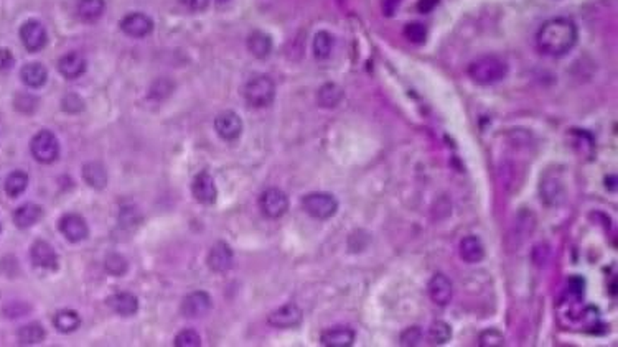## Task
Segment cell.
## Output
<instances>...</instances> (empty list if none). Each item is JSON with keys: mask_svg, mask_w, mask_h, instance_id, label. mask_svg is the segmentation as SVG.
I'll list each match as a JSON object with an SVG mask.
<instances>
[{"mask_svg": "<svg viewBox=\"0 0 618 347\" xmlns=\"http://www.w3.org/2000/svg\"><path fill=\"white\" fill-rule=\"evenodd\" d=\"M577 38V25L571 18L556 17L541 25L536 33V44L539 51L546 56L559 58L576 47Z\"/></svg>", "mask_w": 618, "mask_h": 347, "instance_id": "cell-1", "label": "cell"}, {"mask_svg": "<svg viewBox=\"0 0 618 347\" xmlns=\"http://www.w3.org/2000/svg\"><path fill=\"white\" fill-rule=\"evenodd\" d=\"M508 74V64L504 59L488 54V56H480L470 63L468 76L473 79L480 86H492L503 81Z\"/></svg>", "mask_w": 618, "mask_h": 347, "instance_id": "cell-2", "label": "cell"}, {"mask_svg": "<svg viewBox=\"0 0 618 347\" xmlns=\"http://www.w3.org/2000/svg\"><path fill=\"white\" fill-rule=\"evenodd\" d=\"M275 97V84L269 76H254L244 87V99L249 106L261 109L271 106Z\"/></svg>", "mask_w": 618, "mask_h": 347, "instance_id": "cell-3", "label": "cell"}, {"mask_svg": "<svg viewBox=\"0 0 618 347\" xmlns=\"http://www.w3.org/2000/svg\"><path fill=\"white\" fill-rule=\"evenodd\" d=\"M302 207L307 214L319 221L333 217L338 211V201L330 193H310L302 200Z\"/></svg>", "mask_w": 618, "mask_h": 347, "instance_id": "cell-4", "label": "cell"}, {"mask_svg": "<svg viewBox=\"0 0 618 347\" xmlns=\"http://www.w3.org/2000/svg\"><path fill=\"white\" fill-rule=\"evenodd\" d=\"M30 152L35 160L43 165L53 163L59 157V143L53 132L40 130L30 142Z\"/></svg>", "mask_w": 618, "mask_h": 347, "instance_id": "cell-5", "label": "cell"}, {"mask_svg": "<svg viewBox=\"0 0 618 347\" xmlns=\"http://www.w3.org/2000/svg\"><path fill=\"white\" fill-rule=\"evenodd\" d=\"M259 207L262 214L269 219H279L289 209V197L284 191L277 188H269L259 197Z\"/></svg>", "mask_w": 618, "mask_h": 347, "instance_id": "cell-6", "label": "cell"}, {"mask_svg": "<svg viewBox=\"0 0 618 347\" xmlns=\"http://www.w3.org/2000/svg\"><path fill=\"white\" fill-rule=\"evenodd\" d=\"M20 39L30 53H37L44 48L48 42L47 30L38 20H28L20 27Z\"/></svg>", "mask_w": 618, "mask_h": 347, "instance_id": "cell-7", "label": "cell"}, {"mask_svg": "<svg viewBox=\"0 0 618 347\" xmlns=\"http://www.w3.org/2000/svg\"><path fill=\"white\" fill-rule=\"evenodd\" d=\"M58 229L64 237H66V241L73 242V244L84 241L89 236L86 221H84L79 214H74V212H68V214H64L61 219H59Z\"/></svg>", "mask_w": 618, "mask_h": 347, "instance_id": "cell-8", "label": "cell"}, {"mask_svg": "<svg viewBox=\"0 0 618 347\" xmlns=\"http://www.w3.org/2000/svg\"><path fill=\"white\" fill-rule=\"evenodd\" d=\"M121 30L132 38H143L153 30V22L148 15L133 12L121 20Z\"/></svg>", "mask_w": 618, "mask_h": 347, "instance_id": "cell-9", "label": "cell"}, {"mask_svg": "<svg viewBox=\"0 0 618 347\" xmlns=\"http://www.w3.org/2000/svg\"><path fill=\"white\" fill-rule=\"evenodd\" d=\"M191 193L193 197L201 205H213L216 201L218 191L215 180H213L210 173L201 171L195 176V180L191 183Z\"/></svg>", "mask_w": 618, "mask_h": 347, "instance_id": "cell-10", "label": "cell"}, {"mask_svg": "<svg viewBox=\"0 0 618 347\" xmlns=\"http://www.w3.org/2000/svg\"><path fill=\"white\" fill-rule=\"evenodd\" d=\"M427 291L430 300H432L435 305L447 306L450 301H452L453 285L452 281L448 280V276H445L444 274H435L429 281Z\"/></svg>", "mask_w": 618, "mask_h": 347, "instance_id": "cell-11", "label": "cell"}, {"mask_svg": "<svg viewBox=\"0 0 618 347\" xmlns=\"http://www.w3.org/2000/svg\"><path fill=\"white\" fill-rule=\"evenodd\" d=\"M215 128L222 140H236L242 132V121L236 112H221L215 121Z\"/></svg>", "mask_w": 618, "mask_h": 347, "instance_id": "cell-12", "label": "cell"}, {"mask_svg": "<svg viewBox=\"0 0 618 347\" xmlns=\"http://www.w3.org/2000/svg\"><path fill=\"white\" fill-rule=\"evenodd\" d=\"M30 259L33 265L42 270H57L58 269V255L48 242L37 241L30 250Z\"/></svg>", "mask_w": 618, "mask_h": 347, "instance_id": "cell-13", "label": "cell"}, {"mask_svg": "<svg viewBox=\"0 0 618 347\" xmlns=\"http://www.w3.org/2000/svg\"><path fill=\"white\" fill-rule=\"evenodd\" d=\"M211 310V296L205 291H193L185 296L182 303V315L185 318H200Z\"/></svg>", "mask_w": 618, "mask_h": 347, "instance_id": "cell-14", "label": "cell"}, {"mask_svg": "<svg viewBox=\"0 0 618 347\" xmlns=\"http://www.w3.org/2000/svg\"><path fill=\"white\" fill-rule=\"evenodd\" d=\"M300 321H302V310L294 303L280 306V308H277L269 315V324L280 329L295 328V326L300 324Z\"/></svg>", "mask_w": 618, "mask_h": 347, "instance_id": "cell-15", "label": "cell"}, {"mask_svg": "<svg viewBox=\"0 0 618 347\" xmlns=\"http://www.w3.org/2000/svg\"><path fill=\"white\" fill-rule=\"evenodd\" d=\"M232 265V250L226 242H216L208 255V267L216 274L230 270Z\"/></svg>", "mask_w": 618, "mask_h": 347, "instance_id": "cell-16", "label": "cell"}, {"mask_svg": "<svg viewBox=\"0 0 618 347\" xmlns=\"http://www.w3.org/2000/svg\"><path fill=\"white\" fill-rule=\"evenodd\" d=\"M356 339L355 331L348 326H336L321 334V344L325 347H350Z\"/></svg>", "mask_w": 618, "mask_h": 347, "instance_id": "cell-17", "label": "cell"}, {"mask_svg": "<svg viewBox=\"0 0 618 347\" xmlns=\"http://www.w3.org/2000/svg\"><path fill=\"white\" fill-rule=\"evenodd\" d=\"M539 193L542 195V200L549 206H557L564 200V186L562 181L556 175H544L541 185H539Z\"/></svg>", "mask_w": 618, "mask_h": 347, "instance_id": "cell-18", "label": "cell"}, {"mask_svg": "<svg viewBox=\"0 0 618 347\" xmlns=\"http://www.w3.org/2000/svg\"><path fill=\"white\" fill-rule=\"evenodd\" d=\"M58 71L66 79H76L86 71V59L79 53H66L59 58Z\"/></svg>", "mask_w": 618, "mask_h": 347, "instance_id": "cell-19", "label": "cell"}, {"mask_svg": "<svg viewBox=\"0 0 618 347\" xmlns=\"http://www.w3.org/2000/svg\"><path fill=\"white\" fill-rule=\"evenodd\" d=\"M460 257L467 264H480L485 259V247L483 242L477 236L463 237L458 245Z\"/></svg>", "mask_w": 618, "mask_h": 347, "instance_id": "cell-20", "label": "cell"}, {"mask_svg": "<svg viewBox=\"0 0 618 347\" xmlns=\"http://www.w3.org/2000/svg\"><path fill=\"white\" fill-rule=\"evenodd\" d=\"M107 305L114 313L121 316H132L138 311L137 296L129 293V291H121V293L112 295L111 298L107 300Z\"/></svg>", "mask_w": 618, "mask_h": 347, "instance_id": "cell-21", "label": "cell"}, {"mask_svg": "<svg viewBox=\"0 0 618 347\" xmlns=\"http://www.w3.org/2000/svg\"><path fill=\"white\" fill-rule=\"evenodd\" d=\"M43 216V209L38 205H33V202H27V205L20 206L17 211L13 212V222L15 226L20 227V229H28V227H32L37 224V222L42 219Z\"/></svg>", "mask_w": 618, "mask_h": 347, "instance_id": "cell-22", "label": "cell"}, {"mask_svg": "<svg viewBox=\"0 0 618 347\" xmlns=\"http://www.w3.org/2000/svg\"><path fill=\"white\" fill-rule=\"evenodd\" d=\"M20 78L28 87H42L48 79V71L42 63H28L20 71Z\"/></svg>", "mask_w": 618, "mask_h": 347, "instance_id": "cell-23", "label": "cell"}, {"mask_svg": "<svg viewBox=\"0 0 618 347\" xmlns=\"http://www.w3.org/2000/svg\"><path fill=\"white\" fill-rule=\"evenodd\" d=\"M247 49L252 53V56L264 59L269 56L272 51V39L267 33L256 30V32H252L249 35V38H247Z\"/></svg>", "mask_w": 618, "mask_h": 347, "instance_id": "cell-24", "label": "cell"}, {"mask_svg": "<svg viewBox=\"0 0 618 347\" xmlns=\"http://www.w3.org/2000/svg\"><path fill=\"white\" fill-rule=\"evenodd\" d=\"M343 89H341L338 84L335 83H326L319 89V94H316V101H319L320 107L325 109H333L338 106V104L343 101Z\"/></svg>", "mask_w": 618, "mask_h": 347, "instance_id": "cell-25", "label": "cell"}, {"mask_svg": "<svg viewBox=\"0 0 618 347\" xmlns=\"http://www.w3.org/2000/svg\"><path fill=\"white\" fill-rule=\"evenodd\" d=\"M104 10H106L104 0H78L76 5V13L83 22H96L102 17Z\"/></svg>", "mask_w": 618, "mask_h": 347, "instance_id": "cell-26", "label": "cell"}, {"mask_svg": "<svg viewBox=\"0 0 618 347\" xmlns=\"http://www.w3.org/2000/svg\"><path fill=\"white\" fill-rule=\"evenodd\" d=\"M83 176H84V181H86L89 186L97 188V190L99 188L106 186V183H107L106 168H104L101 163H97V162H91V163H88V165H84Z\"/></svg>", "mask_w": 618, "mask_h": 347, "instance_id": "cell-27", "label": "cell"}, {"mask_svg": "<svg viewBox=\"0 0 618 347\" xmlns=\"http://www.w3.org/2000/svg\"><path fill=\"white\" fill-rule=\"evenodd\" d=\"M53 324L59 333H73V331H76L79 328V324H81V318H79L76 311L63 310L54 316Z\"/></svg>", "mask_w": 618, "mask_h": 347, "instance_id": "cell-28", "label": "cell"}, {"mask_svg": "<svg viewBox=\"0 0 618 347\" xmlns=\"http://www.w3.org/2000/svg\"><path fill=\"white\" fill-rule=\"evenodd\" d=\"M335 47V38L333 35L325 32V30H320V32L315 33L314 37V54L316 59H326L330 58L331 51H333Z\"/></svg>", "mask_w": 618, "mask_h": 347, "instance_id": "cell-29", "label": "cell"}, {"mask_svg": "<svg viewBox=\"0 0 618 347\" xmlns=\"http://www.w3.org/2000/svg\"><path fill=\"white\" fill-rule=\"evenodd\" d=\"M28 186V175L25 171H12L5 180V193L10 197H18Z\"/></svg>", "mask_w": 618, "mask_h": 347, "instance_id": "cell-30", "label": "cell"}, {"mask_svg": "<svg viewBox=\"0 0 618 347\" xmlns=\"http://www.w3.org/2000/svg\"><path fill=\"white\" fill-rule=\"evenodd\" d=\"M18 341L20 344L23 346H33V344H40L44 339V329L42 324L38 323H32L23 326V328L18 329Z\"/></svg>", "mask_w": 618, "mask_h": 347, "instance_id": "cell-31", "label": "cell"}, {"mask_svg": "<svg viewBox=\"0 0 618 347\" xmlns=\"http://www.w3.org/2000/svg\"><path fill=\"white\" fill-rule=\"evenodd\" d=\"M452 339V328L444 321H435L429 329V341L430 344L444 346Z\"/></svg>", "mask_w": 618, "mask_h": 347, "instance_id": "cell-32", "label": "cell"}, {"mask_svg": "<svg viewBox=\"0 0 618 347\" xmlns=\"http://www.w3.org/2000/svg\"><path fill=\"white\" fill-rule=\"evenodd\" d=\"M104 265H106V270L109 272V274L114 275V276H122L127 272V260L119 254L107 255Z\"/></svg>", "mask_w": 618, "mask_h": 347, "instance_id": "cell-33", "label": "cell"}, {"mask_svg": "<svg viewBox=\"0 0 618 347\" xmlns=\"http://www.w3.org/2000/svg\"><path fill=\"white\" fill-rule=\"evenodd\" d=\"M404 35L410 43L420 44L425 42V38H427V30H425L422 23H409L405 25Z\"/></svg>", "mask_w": 618, "mask_h": 347, "instance_id": "cell-34", "label": "cell"}, {"mask_svg": "<svg viewBox=\"0 0 618 347\" xmlns=\"http://www.w3.org/2000/svg\"><path fill=\"white\" fill-rule=\"evenodd\" d=\"M478 344L482 347H498L504 344V338L498 329H485L480 334Z\"/></svg>", "mask_w": 618, "mask_h": 347, "instance_id": "cell-35", "label": "cell"}, {"mask_svg": "<svg viewBox=\"0 0 618 347\" xmlns=\"http://www.w3.org/2000/svg\"><path fill=\"white\" fill-rule=\"evenodd\" d=\"M201 344V338L196 331L185 329L175 338V346L180 347H198Z\"/></svg>", "mask_w": 618, "mask_h": 347, "instance_id": "cell-36", "label": "cell"}, {"mask_svg": "<svg viewBox=\"0 0 618 347\" xmlns=\"http://www.w3.org/2000/svg\"><path fill=\"white\" fill-rule=\"evenodd\" d=\"M420 341H422V331L417 326L408 328L400 334V344L403 346H417L420 344Z\"/></svg>", "mask_w": 618, "mask_h": 347, "instance_id": "cell-37", "label": "cell"}, {"mask_svg": "<svg viewBox=\"0 0 618 347\" xmlns=\"http://www.w3.org/2000/svg\"><path fill=\"white\" fill-rule=\"evenodd\" d=\"M15 58L10 49L7 48H0V71H7L13 66Z\"/></svg>", "mask_w": 618, "mask_h": 347, "instance_id": "cell-38", "label": "cell"}, {"mask_svg": "<svg viewBox=\"0 0 618 347\" xmlns=\"http://www.w3.org/2000/svg\"><path fill=\"white\" fill-rule=\"evenodd\" d=\"M400 4H403V0H383L381 2V8H383V13L386 17H393L398 12Z\"/></svg>", "mask_w": 618, "mask_h": 347, "instance_id": "cell-39", "label": "cell"}, {"mask_svg": "<svg viewBox=\"0 0 618 347\" xmlns=\"http://www.w3.org/2000/svg\"><path fill=\"white\" fill-rule=\"evenodd\" d=\"M180 2L185 5L186 8L193 10V12H201V10H205L208 7V2H210V0H180Z\"/></svg>", "mask_w": 618, "mask_h": 347, "instance_id": "cell-40", "label": "cell"}, {"mask_svg": "<svg viewBox=\"0 0 618 347\" xmlns=\"http://www.w3.org/2000/svg\"><path fill=\"white\" fill-rule=\"evenodd\" d=\"M437 4H439V0H419L417 8H419V12L429 13V12H432L435 7H437Z\"/></svg>", "mask_w": 618, "mask_h": 347, "instance_id": "cell-41", "label": "cell"}, {"mask_svg": "<svg viewBox=\"0 0 618 347\" xmlns=\"http://www.w3.org/2000/svg\"><path fill=\"white\" fill-rule=\"evenodd\" d=\"M220 2H226V0H220Z\"/></svg>", "mask_w": 618, "mask_h": 347, "instance_id": "cell-42", "label": "cell"}, {"mask_svg": "<svg viewBox=\"0 0 618 347\" xmlns=\"http://www.w3.org/2000/svg\"><path fill=\"white\" fill-rule=\"evenodd\" d=\"M0 231H2V226H0Z\"/></svg>", "mask_w": 618, "mask_h": 347, "instance_id": "cell-43", "label": "cell"}]
</instances>
